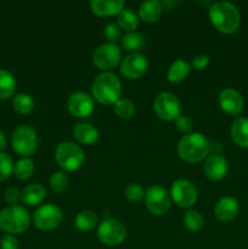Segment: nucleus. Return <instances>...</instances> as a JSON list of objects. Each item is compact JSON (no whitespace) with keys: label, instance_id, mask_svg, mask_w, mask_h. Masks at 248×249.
<instances>
[{"label":"nucleus","instance_id":"obj_12","mask_svg":"<svg viewBox=\"0 0 248 249\" xmlns=\"http://www.w3.org/2000/svg\"><path fill=\"white\" fill-rule=\"evenodd\" d=\"M170 197L179 208H190L197 202L198 192L194 182L187 179H179L173 182Z\"/></svg>","mask_w":248,"mask_h":249},{"label":"nucleus","instance_id":"obj_29","mask_svg":"<svg viewBox=\"0 0 248 249\" xmlns=\"http://www.w3.org/2000/svg\"><path fill=\"white\" fill-rule=\"evenodd\" d=\"M14 175L18 180H28L34 173V162L32 158L24 157L14 164Z\"/></svg>","mask_w":248,"mask_h":249},{"label":"nucleus","instance_id":"obj_24","mask_svg":"<svg viewBox=\"0 0 248 249\" xmlns=\"http://www.w3.org/2000/svg\"><path fill=\"white\" fill-rule=\"evenodd\" d=\"M121 43L124 50L129 51L130 53H140V50H142L145 46V36L139 32H130L122 36Z\"/></svg>","mask_w":248,"mask_h":249},{"label":"nucleus","instance_id":"obj_16","mask_svg":"<svg viewBox=\"0 0 248 249\" xmlns=\"http://www.w3.org/2000/svg\"><path fill=\"white\" fill-rule=\"evenodd\" d=\"M203 170L209 180L220 181L229 173L228 160L221 155H209L206 158Z\"/></svg>","mask_w":248,"mask_h":249},{"label":"nucleus","instance_id":"obj_27","mask_svg":"<svg viewBox=\"0 0 248 249\" xmlns=\"http://www.w3.org/2000/svg\"><path fill=\"white\" fill-rule=\"evenodd\" d=\"M117 24L121 27L122 31H125L126 33L135 32L139 27V17L131 9H124L117 16Z\"/></svg>","mask_w":248,"mask_h":249},{"label":"nucleus","instance_id":"obj_18","mask_svg":"<svg viewBox=\"0 0 248 249\" xmlns=\"http://www.w3.org/2000/svg\"><path fill=\"white\" fill-rule=\"evenodd\" d=\"M125 2L123 0H92L90 1V10L100 17H111L124 10Z\"/></svg>","mask_w":248,"mask_h":249},{"label":"nucleus","instance_id":"obj_41","mask_svg":"<svg viewBox=\"0 0 248 249\" xmlns=\"http://www.w3.org/2000/svg\"><path fill=\"white\" fill-rule=\"evenodd\" d=\"M5 146H6V136H5V134L0 130V151L4 150Z\"/></svg>","mask_w":248,"mask_h":249},{"label":"nucleus","instance_id":"obj_17","mask_svg":"<svg viewBox=\"0 0 248 249\" xmlns=\"http://www.w3.org/2000/svg\"><path fill=\"white\" fill-rule=\"evenodd\" d=\"M240 212V204L238 201L233 197L226 196L219 199L214 207V214L216 219L223 223H230L235 220Z\"/></svg>","mask_w":248,"mask_h":249},{"label":"nucleus","instance_id":"obj_32","mask_svg":"<svg viewBox=\"0 0 248 249\" xmlns=\"http://www.w3.org/2000/svg\"><path fill=\"white\" fill-rule=\"evenodd\" d=\"M50 187L55 192H63L70 185V178L65 172H56L50 178Z\"/></svg>","mask_w":248,"mask_h":249},{"label":"nucleus","instance_id":"obj_4","mask_svg":"<svg viewBox=\"0 0 248 249\" xmlns=\"http://www.w3.org/2000/svg\"><path fill=\"white\" fill-rule=\"evenodd\" d=\"M31 216L22 206H9L0 211V230L10 235H19L28 230Z\"/></svg>","mask_w":248,"mask_h":249},{"label":"nucleus","instance_id":"obj_37","mask_svg":"<svg viewBox=\"0 0 248 249\" xmlns=\"http://www.w3.org/2000/svg\"><path fill=\"white\" fill-rule=\"evenodd\" d=\"M175 126L179 131L185 134H190V131L192 130V126H194V122L190 118L189 116H184V114H180L177 119H175Z\"/></svg>","mask_w":248,"mask_h":249},{"label":"nucleus","instance_id":"obj_6","mask_svg":"<svg viewBox=\"0 0 248 249\" xmlns=\"http://www.w3.org/2000/svg\"><path fill=\"white\" fill-rule=\"evenodd\" d=\"M11 145L17 155L24 156V157L32 156L38 148L36 131L29 125L17 126L12 133Z\"/></svg>","mask_w":248,"mask_h":249},{"label":"nucleus","instance_id":"obj_31","mask_svg":"<svg viewBox=\"0 0 248 249\" xmlns=\"http://www.w3.org/2000/svg\"><path fill=\"white\" fill-rule=\"evenodd\" d=\"M114 113L121 119H130L135 113V106L128 99H121L114 104Z\"/></svg>","mask_w":248,"mask_h":249},{"label":"nucleus","instance_id":"obj_2","mask_svg":"<svg viewBox=\"0 0 248 249\" xmlns=\"http://www.w3.org/2000/svg\"><path fill=\"white\" fill-rule=\"evenodd\" d=\"M177 155L184 162L195 164L211 155V141L201 133H190L180 139Z\"/></svg>","mask_w":248,"mask_h":249},{"label":"nucleus","instance_id":"obj_26","mask_svg":"<svg viewBox=\"0 0 248 249\" xmlns=\"http://www.w3.org/2000/svg\"><path fill=\"white\" fill-rule=\"evenodd\" d=\"M97 224H99L97 215L91 211L79 212L74 218V226L79 231H84V232L94 230Z\"/></svg>","mask_w":248,"mask_h":249},{"label":"nucleus","instance_id":"obj_20","mask_svg":"<svg viewBox=\"0 0 248 249\" xmlns=\"http://www.w3.org/2000/svg\"><path fill=\"white\" fill-rule=\"evenodd\" d=\"M46 197V190L40 184H31L24 187L21 192L22 203L28 207L39 206Z\"/></svg>","mask_w":248,"mask_h":249},{"label":"nucleus","instance_id":"obj_22","mask_svg":"<svg viewBox=\"0 0 248 249\" xmlns=\"http://www.w3.org/2000/svg\"><path fill=\"white\" fill-rule=\"evenodd\" d=\"M231 138L233 142L242 148H248V118L238 117L231 125Z\"/></svg>","mask_w":248,"mask_h":249},{"label":"nucleus","instance_id":"obj_1","mask_svg":"<svg viewBox=\"0 0 248 249\" xmlns=\"http://www.w3.org/2000/svg\"><path fill=\"white\" fill-rule=\"evenodd\" d=\"M209 21L223 34H233L241 26V15L237 7L229 1H218L208 9Z\"/></svg>","mask_w":248,"mask_h":249},{"label":"nucleus","instance_id":"obj_10","mask_svg":"<svg viewBox=\"0 0 248 249\" xmlns=\"http://www.w3.org/2000/svg\"><path fill=\"white\" fill-rule=\"evenodd\" d=\"M146 207L151 214L156 216H162L168 213L172 204V197L170 194L159 185H153L148 187L145 192Z\"/></svg>","mask_w":248,"mask_h":249},{"label":"nucleus","instance_id":"obj_39","mask_svg":"<svg viewBox=\"0 0 248 249\" xmlns=\"http://www.w3.org/2000/svg\"><path fill=\"white\" fill-rule=\"evenodd\" d=\"M209 65V56L207 55H197L192 61V67L197 71L206 70Z\"/></svg>","mask_w":248,"mask_h":249},{"label":"nucleus","instance_id":"obj_7","mask_svg":"<svg viewBox=\"0 0 248 249\" xmlns=\"http://www.w3.org/2000/svg\"><path fill=\"white\" fill-rule=\"evenodd\" d=\"M91 58L95 67L104 71V72H111L113 68L121 65L122 49L117 44L105 43L97 49H95Z\"/></svg>","mask_w":248,"mask_h":249},{"label":"nucleus","instance_id":"obj_34","mask_svg":"<svg viewBox=\"0 0 248 249\" xmlns=\"http://www.w3.org/2000/svg\"><path fill=\"white\" fill-rule=\"evenodd\" d=\"M14 172V163L7 153L0 152V181L9 179Z\"/></svg>","mask_w":248,"mask_h":249},{"label":"nucleus","instance_id":"obj_21","mask_svg":"<svg viewBox=\"0 0 248 249\" xmlns=\"http://www.w3.org/2000/svg\"><path fill=\"white\" fill-rule=\"evenodd\" d=\"M163 14V7L160 1L157 0H150L145 1L139 7V17L145 23H155L160 18Z\"/></svg>","mask_w":248,"mask_h":249},{"label":"nucleus","instance_id":"obj_38","mask_svg":"<svg viewBox=\"0 0 248 249\" xmlns=\"http://www.w3.org/2000/svg\"><path fill=\"white\" fill-rule=\"evenodd\" d=\"M0 249H18V241L14 235H6L0 241Z\"/></svg>","mask_w":248,"mask_h":249},{"label":"nucleus","instance_id":"obj_15","mask_svg":"<svg viewBox=\"0 0 248 249\" xmlns=\"http://www.w3.org/2000/svg\"><path fill=\"white\" fill-rule=\"evenodd\" d=\"M219 106L220 108L225 112L226 114L230 116L237 117L242 113L243 106H245V101H243V96L235 89H224L223 91L219 94Z\"/></svg>","mask_w":248,"mask_h":249},{"label":"nucleus","instance_id":"obj_36","mask_svg":"<svg viewBox=\"0 0 248 249\" xmlns=\"http://www.w3.org/2000/svg\"><path fill=\"white\" fill-rule=\"evenodd\" d=\"M4 199L10 206H17V203L21 201V191L17 187H7L4 192Z\"/></svg>","mask_w":248,"mask_h":249},{"label":"nucleus","instance_id":"obj_35","mask_svg":"<svg viewBox=\"0 0 248 249\" xmlns=\"http://www.w3.org/2000/svg\"><path fill=\"white\" fill-rule=\"evenodd\" d=\"M104 34L106 36V39L108 40V43L116 44V41L121 40L122 39V29L114 22H109L105 26L104 28Z\"/></svg>","mask_w":248,"mask_h":249},{"label":"nucleus","instance_id":"obj_23","mask_svg":"<svg viewBox=\"0 0 248 249\" xmlns=\"http://www.w3.org/2000/svg\"><path fill=\"white\" fill-rule=\"evenodd\" d=\"M190 71H191L190 63H187L184 60H177L170 65L167 73V78L170 83L177 84V83L182 82L189 75Z\"/></svg>","mask_w":248,"mask_h":249},{"label":"nucleus","instance_id":"obj_8","mask_svg":"<svg viewBox=\"0 0 248 249\" xmlns=\"http://www.w3.org/2000/svg\"><path fill=\"white\" fill-rule=\"evenodd\" d=\"M97 237L107 247H118L126 237V230L117 219H106L97 228Z\"/></svg>","mask_w":248,"mask_h":249},{"label":"nucleus","instance_id":"obj_5","mask_svg":"<svg viewBox=\"0 0 248 249\" xmlns=\"http://www.w3.org/2000/svg\"><path fill=\"white\" fill-rule=\"evenodd\" d=\"M57 164L66 172H75L80 169L85 162V153L75 142L65 141L57 146L55 151Z\"/></svg>","mask_w":248,"mask_h":249},{"label":"nucleus","instance_id":"obj_28","mask_svg":"<svg viewBox=\"0 0 248 249\" xmlns=\"http://www.w3.org/2000/svg\"><path fill=\"white\" fill-rule=\"evenodd\" d=\"M12 107L15 111L19 114H29L35 107V101L33 97L28 94H17L12 100Z\"/></svg>","mask_w":248,"mask_h":249},{"label":"nucleus","instance_id":"obj_3","mask_svg":"<svg viewBox=\"0 0 248 249\" xmlns=\"http://www.w3.org/2000/svg\"><path fill=\"white\" fill-rule=\"evenodd\" d=\"M92 99L101 105L111 106L121 100L122 83L113 72H102L91 84Z\"/></svg>","mask_w":248,"mask_h":249},{"label":"nucleus","instance_id":"obj_9","mask_svg":"<svg viewBox=\"0 0 248 249\" xmlns=\"http://www.w3.org/2000/svg\"><path fill=\"white\" fill-rule=\"evenodd\" d=\"M153 109L159 119L165 122L175 121L181 112V102L173 92H160L153 102Z\"/></svg>","mask_w":248,"mask_h":249},{"label":"nucleus","instance_id":"obj_11","mask_svg":"<svg viewBox=\"0 0 248 249\" xmlns=\"http://www.w3.org/2000/svg\"><path fill=\"white\" fill-rule=\"evenodd\" d=\"M62 211L55 204L40 206L33 214L34 226L40 231L55 230L62 223Z\"/></svg>","mask_w":248,"mask_h":249},{"label":"nucleus","instance_id":"obj_14","mask_svg":"<svg viewBox=\"0 0 248 249\" xmlns=\"http://www.w3.org/2000/svg\"><path fill=\"white\" fill-rule=\"evenodd\" d=\"M67 108L72 116L77 117V118H87L94 112V99L87 92H73L68 97Z\"/></svg>","mask_w":248,"mask_h":249},{"label":"nucleus","instance_id":"obj_13","mask_svg":"<svg viewBox=\"0 0 248 249\" xmlns=\"http://www.w3.org/2000/svg\"><path fill=\"white\" fill-rule=\"evenodd\" d=\"M148 70V61L143 53H129L122 60L121 71L122 75L126 79H139L142 77Z\"/></svg>","mask_w":248,"mask_h":249},{"label":"nucleus","instance_id":"obj_40","mask_svg":"<svg viewBox=\"0 0 248 249\" xmlns=\"http://www.w3.org/2000/svg\"><path fill=\"white\" fill-rule=\"evenodd\" d=\"M223 151V145L218 141H212L211 142V155H220Z\"/></svg>","mask_w":248,"mask_h":249},{"label":"nucleus","instance_id":"obj_30","mask_svg":"<svg viewBox=\"0 0 248 249\" xmlns=\"http://www.w3.org/2000/svg\"><path fill=\"white\" fill-rule=\"evenodd\" d=\"M184 224L186 226L187 230L192 231V232H197L201 230L204 225V219L199 212L190 209L185 213L184 215Z\"/></svg>","mask_w":248,"mask_h":249},{"label":"nucleus","instance_id":"obj_33","mask_svg":"<svg viewBox=\"0 0 248 249\" xmlns=\"http://www.w3.org/2000/svg\"><path fill=\"white\" fill-rule=\"evenodd\" d=\"M124 195H125L128 201L139 202L145 197V191L140 184L131 182V184L126 185V187L124 189Z\"/></svg>","mask_w":248,"mask_h":249},{"label":"nucleus","instance_id":"obj_25","mask_svg":"<svg viewBox=\"0 0 248 249\" xmlns=\"http://www.w3.org/2000/svg\"><path fill=\"white\" fill-rule=\"evenodd\" d=\"M17 83L14 74L9 71L0 68V100H6L11 97L16 91Z\"/></svg>","mask_w":248,"mask_h":249},{"label":"nucleus","instance_id":"obj_19","mask_svg":"<svg viewBox=\"0 0 248 249\" xmlns=\"http://www.w3.org/2000/svg\"><path fill=\"white\" fill-rule=\"evenodd\" d=\"M72 134L77 142L87 146L95 145L100 139L99 130L94 125H91L90 123H85V122L75 124L73 126Z\"/></svg>","mask_w":248,"mask_h":249}]
</instances>
